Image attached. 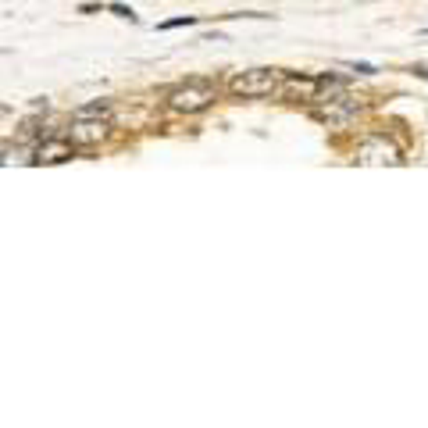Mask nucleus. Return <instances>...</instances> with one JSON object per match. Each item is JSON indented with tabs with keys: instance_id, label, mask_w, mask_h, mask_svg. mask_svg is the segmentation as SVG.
I'll return each instance as SVG.
<instances>
[{
	"instance_id": "423d86ee",
	"label": "nucleus",
	"mask_w": 428,
	"mask_h": 428,
	"mask_svg": "<svg viewBox=\"0 0 428 428\" xmlns=\"http://www.w3.org/2000/svg\"><path fill=\"white\" fill-rule=\"evenodd\" d=\"M71 139H46V143H40L36 146V161L40 164H58V161H65V157H71Z\"/></svg>"
},
{
	"instance_id": "1a4fd4ad",
	"label": "nucleus",
	"mask_w": 428,
	"mask_h": 428,
	"mask_svg": "<svg viewBox=\"0 0 428 428\" xmlns=\"http://www.w3.org/2000/svg\"><path fill=\"white\" fill-rule=\"evenodd\" d=\"M111 11H114L118 18H129V22H136V15H132V8H125V4H111Z\"/></svg>"
},
{
	"instance_id": "6e6552de",
	"label": "nucleus",
	"mask_w": 428,
	"mask_h": 428,
	"mask_svg": "<svg viewBox=\"0 0 428 428\" xmlns=\"http://www.w3.org/2000/svg\"><path fill=\"white\" fill-rule=\"evenodd\" d=\"M182 25H193V18H189V15H182V18H171V22H161L157 29H182Z\"/></svg>"
},
{
	"instance_id": "0eeeda50",
	"label": "nucleus",
	"mask_w": 428,
	"mask_h": 428,
	"mask_svg": "<svg viewBox=\"0 0 428 428\" xmlns=\"http://www.w3.org/2000/svg\"><path fill=\"white\" fill-rule=\"evenodd\" d=\"M108 104H104V100H100V104H86V108H79V111H75V118H108Z\"/></svg>"
},
{
	"instance_id": "9d476101",
	"label": "nucleus",
	"mask_w": 428,
	"mask_h": 428,
	"mask_svg": "<svg viewBox=\"0 0 428 428\" xmlns=\"http://www.w3.org/2000/svg\"><path fill=\"white\" fill-rule=\"evenodd\" d=\"M425 33H428V29H425Z\"/></svg>"
},
{
	"instance_id": "f03ea898",
	"label": "nucleus",
	"mask_w": 428,
	"mask_h": 428,
	"mask_svg": "<svg viewBox=\"0 0 428 428\" xmlns=\"http://www.w3.org/2000/svg\"><path fill=\"white\" fill-rule=\"evenodd\" d=\"M275 86H279V71L271 68H254V71H243L229 83V89L236 96H268Z\"/></svg>"
},
{
	"instance_id": "f257e3e1",
	"label": "nucleus",
	"mask_w": 428,
	"mask_h": 428,
	"mask_svg": "<svg viewBox=\"0 0 428 428\" xmlns=\"http://www.w3.org/2000/svg\"><path fill=\"white\" fill-rule=\"evenodd\" d=\"M214 104V86L207 79H189L182 86H175L168 93V108L171 111H182V114H196Z\"/></svg>"
},
{
	"instance_id": "7ed1b4c3",
	"label": "nucleus",
	"mask_w": 428,
	"mask_h": 428,
	"mask_svg": "<svg viewBox=\"0 0 428 428\" xmlns=\"http://www.w3.org/2000/svg\"><path fill=\"white\" fill-rule=\"evenodd\" d=\"M357 161L361 164H400V154L396 146H389L382 136H371L357 146Z\"/></svg>"
},
{
	"instance_id": "39448f33",
	"label": "nucleus",
	"mask_w": 428,
	"mask_h": 428,
	"mask_svg": "<svg viewBox=\"0 0 428 428\" xmlns=\"http://www.w3.org/2000/svg\"><path fill=\"white\" fill-rule=\"evenodd\" d=\"M357 111H361L357 100L339 96V100H329V108H321V111H318V118H325L329 125H336V129H346V125L357 118Z\"/></svg>"
},
{
	"instance_id": "20e7f679",
	"label": "nucleus",
	"mask_w": 428,
	"mask_h": 428,
	"mask_svg": "<svg viewBox=\"0 0 428 428\" xmlns=\"http://www.w3.org/2000/svg\"><path fill=\"white\" fill-rule=\"evenodd\" d=\"M104 136H108L104 118H75L71 129H68V139H71L75 146H93V143H100Z\"/></svg>"
}]
</instances>
